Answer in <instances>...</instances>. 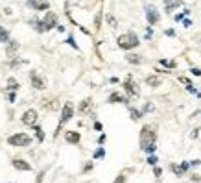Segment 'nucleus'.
Returning <instances> with one entry per match:
<instances>
[{
  "mask_svg": "<svg viewBox=\"0 0 201 183\" xmlns=\"http://www.w3.org/2000/svg\"><path fill=\"white\" fill-rule=\"evenodd\" d=\"M155 139H157L155 130H153L150 124L142 126V130H140V148L144 150V152H146L150 146H153V144H155Z\"/></svg>",
  "mask_w": 201,
  "mask_h": 183,
  "instance_id": "f257e3e1",
  "label": "nucleus"
},
{
  "mask_svg": "<svg viewBox=\"0 0 201 183\" xmlns=\"http://www.w3.org/2000/svg\"><path fill=\"white\" fill-rule=\"evenodd\" d=\"M116 43H118V46H120L122 50H131V48L139 46V37H137L135 32H125V33H122L120 37H118Z\"/></svg>",
  "mask_w": 201,
  "mask_h": 183,
  "instance_id": "f03ea898",
  "label": "nucleus"
},
{
  "mask_svg": "<svg viewBox=\"0 0 201 183\" xmlns=\"http://www.w3.org/2000/svg\"><path fill=\"white\" fill-rule=\"evenodd\" d=\"M7 142L11 144V146H30V142H32V137L28 135V133H13Z\"/></svg>",
  "mask_w": 201,
  "mask_h": 183,
  "instance_id": "7ed1b4c3",
  "label": "nucleus"
},
{
  "mask_svg": "<svg viewBox=\"0 0 201 183\" xmlns=\"http://www.w3.org/2000/svg\"><path fill=\"white\" fill-rule=\"evenodd\" d=\"M74 117V105L70 104V102H66L65 105H63V111H61V122H59V128H57V131H61V126L65 124V122H68L70 119Z\"/></svg>",
  "mask_w": 201,
  "mask_h": 183,
  "instance_id": "20e7f679",
  "label": "nucleus"
},
{
  "mask_svg": "<svg viewBox=\"0 0 201 183\" xmlns=\"http://www.w3.org/2000/svg\"><path fill=\"white\" fill-rule=\"evenodd\" d=\"M146 19L150 22V26H153V24H157L161 20V15H159V11H157L155 6H151V4L146 6Z\"/></svg>",
  "mask_w": 201,
  "mask_h": 183,
  "instance_id": "39448f33",
  "label": "nucleus"
},
{
  "mask_svg": "<svg viewBox=\"0 0 201 183\" xmlns=\"http://www.w3.org/2000/svg\"><path fill=\"white\" fill-rule=\"evenodd\" d=\"M42 24H44V30H46V32L52 30V28H56V26H57V15L52 13V11H48V13L44 15V19H42Z\"/></svg>",
  "mask_w": 201,
  "mask_h": 183,
  "instance_id": "423d86ee",
  "label": "nucleus"
},
{
  "mask_svg": "<svg viewBox=\"0 0 201 183\" xmlns=\"http://www.w3.org/2000/svg\"><path fill=\"white\" fill-rule=\"evenodd\" d=\"M37 119H39V117H37V111H35V109H28V111L22 115V122H24L26 126H35V124H37Z\"/></svg>",
  "mask_w": 201,
  "mask_h": 183,
  "instance_id": "0eeeda50",
  "label": "nucleus"
},
{
  "mask_svg": "<svg viewBox=\"0 0 201 183\" xmlns=\"http://www.w3.org/2000/svg\"><path fill=\"white\" fill-rule=\"evenodd\" d=\"M28 6L37 9V11H46L50 8V2L48 0H28Z\"/></svg>",
  "mask_w": 201,
  "mask_h": 183,
  "instance_id": "6e6552de",
  "label": "nucleus"
},
{
  "mask_svg": "<svg viewBox=\"0 0 201 183\" xmlns=\"http://www.w3.org/2000/svg\"><path fill=\"white\" fill-rule=\"evenodd\" d=\"M124 89L131 94V96H135V94H139V89H137V85L133 83V78L131 76H127V80L124 81Z\"/></svg>",
  "mask_w": 201,
  "mask_h": 183,
  "instance_id": "1a4fd4ad",
  "label": "nucleus"
},
{
  "mask_svg": "<svg viewBox=\"0 0 201 183\" xmlns=\"http://www.w3.org/2000/svg\"><path fill=\"white\" fill-rule=\"evenodd\" d=\"M30 83H32L35 89H39V91H41V89H44V81H42V78H39L35 72H32V74H30Z\"/></svg>",
  "mask_w": 201,
  "mask_h": 183,
  "instance_id": "9d476101",
  "label": "nucleus"
},
{
  "mask_svg": "<svg viewBox=\"0 0 201 183\" xmlns=\"http://www.w3.org/2000/svg\"><path fill=\"white\" fill-rule=\"evenodd\" d=\"M183 6V0H164V11L166 13H172L174 8H179Z\"/></svg>",
  "mask_w": 201,
  "mask_h": 183,
  "instance_id": "9b49d317",
  "label": "nucleus"
},
{
  "mask_svg": "<svg viewBox=\"0 0 201 183\" xmlns=\"http://www.w3.org/2000/svg\"><path fill=\"white\" fill-rule=\"evenodd\" d=\"M17 170H32V165L30 163H26L24 159H13V163H11Z\"/></svg>",
  "mask_w": 201,
  "mask_h": 183,
  "instance_id": "f8f14e48",
  "label": "nucleus"
},
{
  "mask_svg": "<svg viewBox=\"0 0 201 183\" xmlns=\"http://www.w3.org/2000/svg\"><path fill=\"white\" fill-rule=\"evenodd\" d=\"M65 139H66V142H70V144H78L81 137H80L78 131H66L65 133Z\"/></svg>",
  "mask_w": 201,
  "mask_h": 183,
  "instance_id": "ddd939ff",
  "label": "nucleus"
},
{
  "mask_svg": "<svg viewBox=\"0 0 201 183\" xmlns=\"http://www.w3.org/2000/svg\"><path fill=\"white\" fill-rule=\"evenodd\" d=\"M17 50H19V43H17V41H9V44H7V48H6V56H7V58H13Z\"/></svg>",
  "mask_w": 201,
  "mask_h": 183,
  "instance_id": "4468645a",
  "label": "nucleus"
},
{
  "mask_svg": "<svg viewBox=\"0 0 201 183\" xmlns=\"http://www.w3.org/2000/svg\"><path fill=\"white\" fill-rule=\"evenodd\" d=\"M127 104V98L125 96H122L120 93H113L111 96H109V104Z\"/></svg>",
  "mask_w": 201,
  "mask_h": 183,
  "instance_id": "2eb2a0df",
  "label": "nucleus"
},
{
  "mask_svg": "<svg viewBox=\"0 0 201 183\" xmlns=\"http://www.w3.org/2000/svg\"><path fill=\"white\" fill-rule=\"evenodd\" d=\"M125 59H127V63H131V65H140L142 63L140 56H137V54H127Z\"/></svg>",
  "mask_w": 201,
  "mask_h": 183,
  "instance_id": "dca6fc26",
  "label": "nucleus"
},
{
  "mask_svg": "<svg viewBox=\"0 0 201 183\" xmlns=\"http://www.w3.org/2000/svg\"><path fill=\"white\" fill-rule=\"evenodd\" d=\"M146 83L151 85V87H159V85H161V78H157V76H148V78H146Z\"/></svg>",
  "mask_w": 201,
  "mask_h": 183,
  "instance_id": "f3484780",
  "label": "nucleus"
},
{
  "mask_svg": "<svg viewBox=\"0 0 201 183\" xmlns=\"http://www.w3.org/2000/svg\"><path fill=\"white\" fill-rule=\"evenodd\" d=\"M91 105H92L91 98H85V100L81 102V105H80V113H87V111L91 109Z\"/></svg>",
  "mask_w": 201,
  "mask_h": 183,
  "instance_id": "a211bd4d",
  "label": "nucleus"
},
{
  "mask_svg": "<svg viewBox=\"0 0 201 183\" xmlns=\"http://www.w3.org/2000/svg\"><path fill=\"white\" fill-rule=\"evenodd\" d=\"M7 85H9V89H11V91H19V81L15 80V78H9V80H7Z\"/></svg>",
  "mask_w": 201,
  "mask_h": 183,
  "instance_id": "6ab92c4d",
  "label": "nucleus"
},
{
  "mask_svg": "<svg viewBox=\"0 0 201 183\" xmlns=\"http://www.w3.org/2000/svg\"><path fill=\"white\" fill-rule=\"evenodd\" d=\"M129 115H131V119H133V120H139V119L142 117V113L139 111V109H135V107H131V109H129Z\"/></svg>",
  "mask_w": 201,
  "mask_h": 183,
  "instance_id": "aec40b11",
  "label": "nucleus"
},
{
  "mask_svg": "<svg viewBox=\"0 0 201 183\" xmlns=\"http://www.w3.org/2000/svg\"><path fill=\"white\" fill-rule=\"evenodd\" d=\"M9 37V33H7V30H4V28H0V43H6Z\"/></svg>",
  "mask_w": 201,
  "mask_h": 183,
  "instance_id": "412c9836",
  "label": "nucleus"
},
{
  "mask_svg": "<svg viewBox=\"0 0 201 183\" xmlns=\"http://www.w3.org/2000/svg\"><path fill=\"white\" fill-rule=\"evenodd\" d=\"M172 170L175 172V176H183L184 174V168L183 166H177V165H172Z\"/></svg>",
  "mask_w": 201,
  "mask_h": 183,
  "instance_id": "4be33fe9",
  "label": "nucleus"
},
{
  "mask_svg": "<svg viewBox=\"0 0 201 183\" xmlns=\"http://www.w3.org/2000/svg\"><path fill=\"white\" fill-rule=\"evenodd\" d=\"M100 22H101V13H96V19H94V30H100Z\"/></svg>",
  "mask_w": 201,
  "mask_h": 183,
  "instance_id": "5701e85b",
  "label": "nucleus"
},
{
  "mask_svg": "<svg viewBox=\"0 0 201 183\" xmlns=\"http://www.w3.org/2000/svg\"><path fill=\"white\" fill-rule=\"evenodd\" d=\"M103 155H105V150H103V148H98V150L94 152V159H100Z\"/></svg>",
  "mask_w": 201,
  "mask_h": 183,
  "instance_id": "b1692460",
  "label": "nucleus"
},
{
  "mask_svg": "<svg viewBox=\"0 0 201 183\" xmlns=\"http://www.w3.org/2000/svg\"><path fill=\"white\" fill-rule=\"evenodd\" d=\"M35 133H37V139L39 141H44V133H42V130H41L39 126H35Z\"/></svg>",
  "mask_w": 201,
  "mask_h": 183,
  "instance_id": "393cba45",
  "label": "nucleus"
},
{
  "mask_svg": "<svg viewBox=\"0 0 201 183\" xmlns=\"http://www.w3.org/2000/svg\"><path fill=\"white\" fill-rule=\"evenodd\" d=\"M161 65H164V67H170V69H174V67H175V63H174V61H166V59H161Z\"/></svg>",
  "mask_w": 201,
  "mask_h": 183,
  "instance_id": "a878e982",
  "label": "nucleus"
},
{
  "mask_svg": "<svg viewBox=\"0 0 201 183\" xmlns=\"http://www.w3.org/2000/svg\"><path fill=\"white\" fill-rule=\"evenodd\" d=\"M107 22H109L113 28H116V20H115V17H113V15H107Z\"/></svg>",
  "mask_w": 201,
  "mask_h": 183,
  "instance_id": "bb28decb",
  "label": "nucleus"
},
{
  "mask_svg": "<svg viewBox=\"0 0 201 183\" xmlns=\"http://www.w3.org/2000/svg\"><path fill=\"white\" fill-rule=\"evenodd\" d=\"M124 181H125V176H124V174H120V176L115 180V183H124Z\"/></svg>",
  "mask_w": 201,
  "mask_h": 183,
  "instance_id": "cd10ccee",
  "label": "nucleus"
},
{
  "mask_svg": "<svg viewBox=\"0 0 201 183\" xmlns=\"http://www.w3.org/2000/svg\"><path fill=\"white\" fill-rule=\"evenodd\" d=\"M148 163H150V165H155V163H157V157H155V155H150V157H148Z\"/></svg>",
  "mask_w": 201,
  "mask_h": 183,
  "instance_id": "c85d7f7f",
  "label": "nucleus"
},
{
  "mask_svg": "<svg viewBox=\"0 0 201 183\" xmlns=\"http://www.w3.org/2000/svg\"><path fill=\"white\" fill-rule=\"evenodd\" d=\"M89 170H92V163H87L85 168H83V172H89Z\"/></svg>",
  "mask_w": 201,
  "mask_h": 183,
  "instance_id": "c756f323",
  "label": "nucleus"
},
{
  "mask_svg": "<svg viewBox=\"0 0 201 183\" xmlns=\"http://www.w3.org/2000/svg\"><path fill=\"white\" fill-rule=\"evenodd\" d=\"M66 43H68V44H70V46H74V48H78V44H76V43H74V39H72V37H68V41H66Z\"/></svg>",
  "mask_w": 201,
  "mask_h": 183,
  "instance_id": "7c9ffc66",
  "label": "nucleus"
},
{
  "mask_svg": "<svg viewBox=\"0 0 201 183\" xmlns=\"http://www.w3.org/2000/svg\"><path fill=\"white\" fill-rule=\"evenodd\" d=\"M192 74L194 76H201V69H192Z\"/></svg>",
  "mask_w": 201,
  "mask_h": 183,
  "instance_id": "2f4dec72",
  "label": "nucleus"
},
{
  "mask_svg": "<svg viewBox=\"0 0 201 183\" xmlns=\"http://www.w3.org/2000/svg\"><path fill=\"white\" fill-rule=\"evenodd\" d=\"M153 172H155V176H161V174H162V170L159 168V166H155V170H153Z\"/></svg>",
  "mask_w": 201,
  "mask_h": 183,
  "instance_id": "473e14b6",
  "label": "nucleus"
},
{
  "mask_svg": "<svg viewBox=\"0 0 201 183\" xmlns=\"http://www.w3.org/2000/svg\"><path fill=\"white\" fill-rule=\"evenodd\" d=\"M166 35H170V37H174V35H175V32H174V30H166Z\"/></svg>",
  "mask_w": 201,
  "mask_h": 183,
  "instance_id": "72a5a7b5",
  "label": "nucleus"
},
{
  "mask_svg": "<svg viewBox=\"0 0 201 183\" xmlns=\"http://www.w3.org/2000/svg\"><path fill=\"white\" fill-rule=\"evenodd\" d=\"M146 152H148V154H153V152H155V144H153V146H150V148H148Z\"/></svg>",
  "mask_w": 201,
  "mask_h": 183,
  "instance_id": "f704fd0d",
  "label": "nucleus"
},
{
  "mask_svg": "<svg viewBox=\"0 0 201 183\" xmlns=\"http://www.w3.org/2000/svg\"><path fill=\"white\" fill-rule=\"evenodd\" d=\"M7 98H9V102H15V93H9V96H7Z\"/></svg>",
  "mask_w": 201,
  "mask_h": 183,
  "instance_id": "c9c22d12",
  "label": "nucleus"
},
{
  "mask_svg": "<svg viewBox=\"0 0 201 183\" xmlns=\"http://www.w3.org/2000/svg\"><path fill=\"white\" fill-rule=\"evenodd\" d=\"M105 139H107V137H105V135H101L100 139H98V142H100V144H103V142H105Z\"/></svg>",
  "mask_w": 201,
  "mask_h": 183,
  "instance_id": "e433bc0d",
  "label": "nucleus"
},
{
  "mask_svg": "<svg viewBox=\"0 0 201 183\" xmlns=\"http://www.w3.org/2000/svg\"><path fill=\"white\" fill-rule=\"evenodd\" d=\"M190 165H194V166H196V165H201V161H199V159H194V161H190Z\"/></svg>",
  "mask_w": 201,
  "mask_h": 183,
  "instance_id": "4c0bfd02",
  "label": "nucleus"
}]
</instances>
